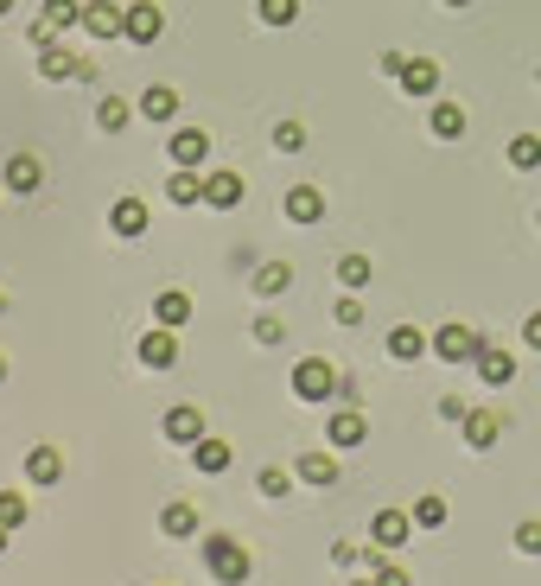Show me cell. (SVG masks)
I'll list each match as a JSON object with an SVG mask.
<instances>
[{
  "mask_svg": "<svg viewBox=\"0 0 541 586\" xmlns=\"http://www.w3.org/2000/svg\"><path fill=\"white\" fill-rule=\"evenodd\" d=\"M77 71H83L77 51H64V45H45V51H39V77H45V83H71Z\"/></svg>",
  "mask_w": 541,
  "mask_h": 586,
  "instance_id": "18",
  "label": "cell"
},
{
  "mask_svg": "<svg viewBox=\"0 0 541 586\" xmlns=\"http://www.w3.org/2000/svg\"><path fill=\"white\" fill-rule=\"evenodd\" d=\"M0 523H7V529L26 523V497H20V491H0Z\"/></svg>",
  "mask_w": 541,
  "mask_h": 586,
  "instance_id": "36",
  "label": "cell"
},
{
  "mask_svg": "<svg viewBox=\"0 0 541 586\" xmlns=\"http://www.w3.org/2000/svg\"><path fill=\"white\" fill-rule=\"evenodd\" d=\"M522 344H529V351H541V313H529V325H522Z\"/></svg>",
  "mask_w": 541,
  "mask_h": 586,
  "instance_id": "42",
  "label": "cell"
},
{
  "mask_svg": "<svg viewBox=\"0 0 541 586\" xmlns=\"http://www.w3.org/2000/svg\"><path fill=\"white\" fill-rule=\"evenodd\" d=\"M293 395H300V402H331V395H338V370H331L325 357H300V364H293Z\"/></svg>",
  "mask_w": 541,
  "mask_h": 586,
  "instance_id": "2",
  "label": "cell"
},
{
  "mask_svg": "<svg viewBox=\"0 0 541 586\" xmlns=\"http://www.w3.org/2000/svg\"><path fill=\"white\" fill-rule=\"evenodd\" d=\"M39 185H45V166H39V153H13V160H7V192L32 198Z\"/></svg>",
  "mask_w": 541,
  "mask_h": 586,
  "instance_id": "10",
  "label": "cell"
},
{
  "mask_svg": "<svg viewBox=\"0 0 541 586\" xmlns=\"http://www.w3.org/2000/svg\"><path fill=\"white\" fill-rule=\"evenodd\" d=\"M446 7H471V0H446Z\"/></svg>",
  "mask_w": 541,
  "mask_h": 586,
  "instance_id": "46",
  "label": "cell"
},
{
  "mask_svg": "<svg viewBox=\"0 0 541 586\" xmlns=\"http://www.w3.org/2000/svg\"><path fill=\"white\" fill-rule=\"evenodd\" d=\"M0 383H7V357H0Z\"/></svg>",
  "mask_w": 541,
  "mask_h": 586,
  "instance_id": "45",
  "label": "cell"
},
{
  "mask_svg": "<svg viewBox=\"0 0 541 586\" xmlns=\"http://www.w3.org/2000/svg\"><path fill=\"white\" fill-rule=\"evenodd\" d=\"M83 32H90V39H128V7L90 0V7H83Z\"/></svg>",
  "mask_w": 541,
  "mask_h": 586,
  "instance_id": "4",
  "label": "cell"
},
{
  "mask_svg": "<svg viewBox=\"0 0 541 586\" xmlns=\"http://www.w3.org/2000/svg\"><path fill=\"white\" fill-rule=\"evenodd\" d=\"M261 20H268V26H293V20H300V0H261Z\"/></svg>",
  "mask_w": 541,
  "mask_h": 586,
  "instance_id": "33",
  "label": "cell"
},
{
  "mask_svg": "<svg viewBox=\"0 0 541 586\" xmlns=\"http://www.w3.org/2000/svg\"><path fill=\"white\" fill-rule=\"evenodd\" d=\"M370 274H376V268L363 262V255H344V262H338V281H344V287H370Z\"/></svg>",
  "mask_w": 541,
  "mask_h": 586,
  "instance_id": "34",
  "label": "cell"
},
{
  "mask_svg": "<svg viewBox=\"0 0 541 586\" xmlns=\"http://www.w3.org/2000/svg\"><path fill=\"white\" fill-rule=\"evenodd\" d=\"M230 459H236V446H230V440H211V434H204L198 446H191V465H198V472H204V478H217V472H230Z\"/></svg>",
  "mask_w": 541,
  "mask_h": 586,
  "instance_id": "15",
  "label": "cell"
},
{
  "mask_svg": "<svg viewBox=\"0 0 541 586\" xmlns=\"http://www.w3.org/2000/svg\"><path fill=\"white\" fill-rule=\"evenodd\" d=\"M459 427H465V446H471V453H491L497 434H503V421H497V415H484V408H471Z\"/></svg>",
  "mask_w": 541,
  "mask_h": 586,
  "instance_id": "17",
  "label": "cell"
},
{
  "mask_svg": "<svg viewBox=\"0 0 541 586\" xmlns=\"http://www.w3.org/2000/svg\"><path fill=\"white\" fill-rule=\"evenodd\" d=\"M96 128H102V134H121V128H128V102H121V96H102V102H96Z\"/></svg>",
  "mask_w": 541,
  "mask_h": 586,
  "instance_id": "31",
  "label": "cell"
},
{
  "mask_svg": "<svg viewBox=\"0 0 541 586\" xmlns=\"http://www.w3.org/2000/svg\"><path fill=\"white\" fill-rule=\"evenodd\" d=\"M204 153H211V134L204 128H172L166 134V160L172 166H204Z\"/></svg>",
  "mask_w": 541,
  "mask_h": 586,
  "instance_id": "7",
  "label": "cell"
},
{
  "mask_svg": "<svg viewBox=\"0 0 541 586\" xmlns=\"http://www.w3.org/2000/svg\"><path fill=\"white\" fill-rule=\"evenodd\" d=\"M204 567H211L217 586H242L249 580V548L236 536H204Z\"/></svg>",
  "mask_w": 541,
  "mask_h": 586,
  "instance_id": "1",
  "label": "cell"
},
{
  "mask_svg": "<svg viewBox=\"0 0 541 586\" xmlns=\"http://www.w3.org/2000/svg\"><path fill=\"white\" fill-rule=\"evenodd\" d=\"M242 198H249V185H242V172H230V166L204 172V204H211V211H236Z\"/></svg>",
  "mask_w": 541,
  "mask_h": 586,
  "instance_id": "5",
  "label": "cell"
},
{
  "mask_svg": "<svg viewBox=\"0 0 541 586\" xmlns=\"http://www.w3.org/2000/svg\"><path fill=\"white\" fill-rule=\"evenodd\" d=\"M325 440L344 453V446H363V440H370V427H363V415H357V408H338V415L325 421Z\"/></svg>",
  "mask_w": 541,
  "mask_h": 586,
  "instance_id": "13",
  "label": "cell"
},
{
  "mask_svg": "<svg viewBox=\"0 0 541 586\" xmlns=\"http://www.w3.org/2000/svg\"><path fill=\"white\" fill-rule=\"evenodd\" d=\"M281 338H287V325H281V319H268V313L255 319V344H281Z\"/></svg>",
  "mask_w": 541,
  "mask_h": 586,
  "instance_id": "39",
  "label": "cell"
},
{
  "mask_svg": "<svg viewBox=\"0 0 541 586\" xmlns=\"http://www.w3.org/2000/svg\"><path fill=\"white\" fill-rule=\"evenodd\" d=\"M141 115H147V122H179V90H172V83H153V90L141 96Z\"/></svg>",
  "mask_w": 541,
  "mask_h": 586,
  "instance_id": "21",
  "label": "cell"
},
{
  "mask_svg": "<svg viewBox=\"0 0 541 586\" xmlns=\"http://www.w3.org/2000/svg\"><path fill=\"white\" fill-rule=\"evenodd\" d=\"M166 198H172V204H204V179H198V166H172Z\"/></svg>",
  "mask_w": 541,
  "mask_h": 586,
  "instance_id": "22",
  "label": "cell"
},
{
  "mask_svg": "<svg viewBox=\"0 0 541 586\" xmlns=\"http://www.w3.org/2000/svg\"><path fill=\"white\" fill-rule=\"evenodd\" d=\"M287 287H293V268L287 262H261L255 268V293H261V300H281Z\"/></svg>",
  "mask_w": 541,
  "mask_h": 586,
  "instance_id": "24",
  "label": "cell"
},
{
  "mask_svg": "<svg viewBox=\"0 0 541 586\" xmlns=\"http://www.w3.org/2000/svg\"><path fill=\"white\" fill-rule=\"evenodd\" d=\"M408 529H414V510H376L370 542L376 548H401V542H408Z\"/></svg>",
  "mask_w": 541,
  "mask_h": 586,
  "instance_id": "9",
  "label": "cell"
},
{
  "mask_svg": "<svg viewBox=\"0 0 541 586\" xmlns=\"http://www.w3.org/2000/svg\"><path fill=\"white\" fill-rule=\"evenodd\" d=\"M300 478H306V485H338V459H331V453H306Z\"/></svg>",
  "mask_w": 541,
  "mask_h": 586,
  "instance_id": "28",
  "label": "cell"
},
{
  "mask_svg": "<svg viewBox=\"0 0 541 586\" xmlns=\"http://www.w3.org/2000/svg\"><path fill=\"white\" fill-rule=\"evenodd\" d=\"M134 351H141L147 370H172V364H179V332H172V325H153V332L134 344Z\"/></svg>",
  "mask_w": 541,
  "mask_h": 586,
  "instance_id": "6",
  "label": "cell"
},
{
  "mask_svg": "<svg viewBox=\"0 0 541 586\" xmlns=\"http://www.w3.org/2000/svg\"><path fill=\"white\" fill-rule=\"evenodd\" d=\"M274 147H281V153H300V147H306V128H300V122H281V128H274Z\"/></svg>",
  "mask_w": 541,
  "mask_h": 586,
  "instance_id": "37",
  "label": "cell"
},
{
  "mask_svg": "<svg viewBox=\"0 0 541 586\" xmlns=\"http://www.w3.org/2000/svg\"><path fill=\"white\" fill-rule=\"evenodd\" d=\"M395 83H401L408 96H433V90H440V64H433V58H408Z\"/></svg>",
  "mask_w": 541,
  "mask_h": 586,
  "instance_id": "16",
  "label": "cell"
},
{
  "mask_svg": "<svg viewBox=\"0 0 541 586\" xmlns=\"http://www.w3.org/2000/svg\"><path fill=\"white\" fill-rule=\"evenodd\" d=\"M389 357H401V364L427 357V332H414V325H395V332H389Z\"/></svg>",
  "mask_w": 541,
  "mask_h": 586,
  "instance_id": "27",
  "label": "cell"
},
{
  "mask_svg": "<svg viewBox=\"0 0 541 586\" xmlns=\"http://www.w3.org/2000/svg\"><path fill=\"white\" fill-rule=\"evenodd\" d=\"M427 128L440 134V141H459V134H465V109H459V102H433Z\"/></svg>",
  "mask_w": 541,
  "mask_h": 586,
  "instance_id": "26",
  "label": "cell"
},
{
  "mask_svg": "<svg viewBox=\"0 0 541 586\" xmlns=\"http://www.w3.org/2000/svg\"><path fill=\"white\" fill-rule=\"evenodd\" d=\"M376 586H414L408 574H401L395 561H382V548H376Z\"/></svg>",
  "mask_w": 541,
  "mask_h": 586,
  "instance_id": "38",
  "label": "cell"
},
{
  "mask_svg": "<svg viewBox=\"0 0 541 586\" xmlns=\"http://www.w3.org/2000/svg\"><path fill=\"white\" fill-rule=\"evenodd\" d=\"M510 166L516 172H535L541 166V134H516V141H510Z\"/></svg>",
  "mask_w": 541,
  "mask_h": 586,
  "instance_id": "30",
  "label": "cell"
},
{
  "mask_svg": "<svg viewBox=\"0 0 541 586\" xmlns=\"http://www.w3.org/2000/svg\"><path fill=\"white\" fill-rule=\"evenodd\" d=\"M45 26L51 32H71V26H83V7H77V0H45Z\"/></svg>",
  "mask_w": 541,
  "mask_h": 586,
  "instance_id": "29",
  "label": "cell"
},
{
  "mask_svg": "<svg viewBox=\"0 0 541 586\" xmlns=\"http://www.w3.org/2000/svg\"><path fill=\"white\" fill-rule=\"evenodd\" d=\"M160 434H166L172 446H198V440H204V415H198V408H191V402H179V408H166Z\"/></svg>",
  "mask_w": 541,
  "mask_h": 586,
  "instance_id": "8",
  "label": "cell"
},
{
  "mask_svg": "<svg viewBox=\"0 0 541 586\" xmlns=\"http://www.w3.org/2000/svg\"><path fill=\"white\" fill-rule=\"evenodd\" d=\"M471 364H478V376H484L491 389H503V383L516 376V357H510V351H497V344H484V351L471 357Z\"/></svg>",
  "mask_w": 541,
  "mask_h": 586,
  "instance_id": "20",
  "label": "cell"
},
{
  "mask_svg": "<svg viewBox=\"0 0 541 586\" xmlns=\"http://www.w3.org/2000/svg\"><path fill=\"white\" fill-rule=\"evenodd\" d=\"M160 32H166V13L153 7V0H134V7H128V39L134 45H153Z\"/></svg>",
  "mask_w": 541,
  "mask_h": 586,
  "instance_id": "11",
  "label": "cell"
},
{
  "mask_svg": "<svg viewBox=\"0 0 541 586\" xmlns=\"http://www.w3.org/2000/svg\"><path fill=\"white\" fill-rule=\"evenodd\" d=\"M535 223H541V211H535Z\"/></svg>",
  "mask_w": 541,
  "mask_h": 586,
  "instance_id": "48",
  "label": "cell"
},
{
  "mask_svg": "<svg viewBox=\"0 0 541 586\" xmlns=\"http://www.w3.org/2000/svg\"><path fill=\"white\" fill-rule=\"evenodd\" d=\"M26 478H32V485H58V478H64V453H58V446H32V453H26Z\"/></svg>",
  "mask_w": 541,
  "mask_h": 586,
  "instance_id": "19",
  "label": "cell"
},
{
  "mask_svg": "<svg viewBox=\"0 0 541 586\" xmlns=\"http://www.w3.org/2000/svg\"><path fill=\"white\" fill-rule=\"evenodd\" d=\"M255 491H261V497H287V491H293V478L281 472V465H268V472L255 478Z\"/></svg>",
  "mask_w": 541,
  "mask_h": 586,
  "instance_id": "35",
  "label": "cell"
},
{
  "mask_svg": "<svg viewBox=\"0 0 541 586\" xmlns=\"http://www.w3.org/2000/svg\"><path fill=\"white\" fill-rule=\"evenodd\" d=\"M414 523H421V529H440V523H446V497H440V491L414 497Z\"/></svg>",
  "mask_w": 541,
  "mask_h": 586,
  "instance_id": "32",
  "label": "cell"
},
{
  "mask_svg": "<svg viewBox=\"0 0 541 586\" xmlns=\"http://www.w3.org/2000/svg\"><path fill=\"white\" fill-rule=\"evenodd\" d=\"M7 13H13V0H0V20H7Z\"/></svg>",
  "mask_w": 541,
  "mask_h": 586,
  "instance_id": "44",
  "label": "cell"
},
{
  "mask_svg": "<svg viewBox=\"0 0 541 586\" xmlns=\"http://www.w3.org/2000/svg\"><path fill=\"white\" fill-rule=\"evenodd\" d=\"M153 313H160V325H172V332H179V325L191 319V293H185V287H166L160 300H153Z\"/></svg>",
  "mask_w": 541,
  "mask_h": 586,
  "instance_id": "25",
  "label": "cell"
},
{
  "mask_svg": "<svg viewBox=\"0 0 541 586\" xmlns=\"http://www.w3.org/2000/svg\"><path fill=\"white\" fill-rule=\"evenodd\" d=\"M281 211H287V223H319L325 217V192H319V185H293Z\"/></svg>",
  "mask_w": 541,
  "mask_h": 586,
  "instance_id": "14",
  "label": "cell"
},
{
  "mask_svg": "<svg viewBox=\"0 0 541 586\" xmlns=\"http://www.w3.org/2000/svg\"><path fill=\"white\" fill-rule=\"evenodd\" d=\"M478 351H484V338L471 332V325H440V332H433V357H446V364H471Z\"/></svg>",
  "mask_w": 541,
  "mask_h": 586,
  "instance_id": "3",
  "label": "cell"
},
{
  "mask_svg": "<svg viewBox=\"0 0 541 586\" xmlns=\"http://www.w3.org/2000/svg\"><path fill=\"white\" fill-rule=\"evenodd\" d=\"M351 586H376V580H351Z\"/></svg>",
  "mask_w": 541,
  "mask_h": 586,
  "instance_id": "47",
  "label": "cell"
},
{
  "mask_svg": "<svg viewBox=\"0 0 541 586\" xmlns=\"http://www.w3.org/2000/svg\"><path fill=\"white\" fill-rule=\"evenodd\" d=\"M516 548L522 555H541V523H516Z\"/></svg>",
  "mask_w": 541,
  "mask_h": 586,
  "instance_id": "40",
  "label": "cell"
},
{
  "mask_svg": "<svg viewBox=\"0 0 541 586\" xmlns=\"http://www.w3.org/2000/svg\"><path fill=\"white\" fill-rule=\"evenodd\" d=\"M109 230L128 236V243H134V236H147V204L141 198H115L109 204Z\"/></svg>",
  "mask_w": 541,
  "mask_h": 586,
  "instance_id": "12",
  "label": "cell"
},
{
  "mask_svg": "<svg viewBox=\"0 0 541 586\" xmlns=\"http://www.w3.org/2000/svg\"><path fill=\"white\" fill-rule=\"evenodd\" d=\"M160 529H166L172 542H191V536H198V510H191L185 497H179V504H166V510H160Z\"/></svg>",
  "mask_w": 541,
  "mask_h": 586,
  "instance_id": "23",
  "label": "cell"
},
{
  "mask_svg": "<svg viewBox=\"0 0 541 586\" xmlns=\"http://www.w3.org/2000/svg\"><path fill=\"white\" fill-rule=\"evenodd\" d=\"M338 325H363V300H357V293H344V300H338Z\"/></svg>",
  "mask_w": 541,
  "mask_h": 586,
  "instance_id": "41",
  "label": "cell"
},
{
  "mask_svg": "<svg viewBox=\"0 0 541 586\" xmlns=\"http://www.w3.org/2000/svg\"><path fill=\"white\" fill-rule=\"evenodd\" d=\"M7 536H13V529H7V523H0V555H7Z\"/></svg>",
  "mask_w": 541,
  "mask_h": 586,
  "instance_id": "43",
  "label": "cell"
}]
</instances>
